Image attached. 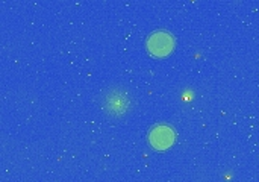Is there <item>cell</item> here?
Returning a JSON list of instances; mask_svg holds the SVG:
<instances>
[{
  "label": "cell",
  "mask_w": 259,
  "mask_h": 182,
  "mask_svg": "<svg viewBox=\"0 0 259 182\" xmlns=\"http://www.w3.org/2000/svg\"><path fill=\"white\" fill-rule=\"evenodd\" d=\"M102 106L103 110L109 114V116H121L124 113H127L129 106H131V100L127 97V94L123 90H111L105 94L103 100H102Z\"/></svg>",
  "instance_id": "obj_1"
},
{
  "label": "cell",
  "mask_w": 259,
  "mask_h": 182,
  "mask_svg": "<svg viewBox=\"0 0 259 182\" xmlns=\"http://www.w3.org/2000/svg\"><path fill=\"white\" fill-rule=\"evenodd\" d=\"M147 47L155 56H167L175 49V40L171 38L168 32L158 30L152 33V37L149 38Z\"/></svg>",
  "instance_id": "obj_2"
},
{
  "label": "cell",
  "mask_w": 259,
  "mask_h": 182,
  "mask_svg": "<svg viewBox=\"0 0 259 182\" xmlns=\"http://www.w3.org/2000/svg\"><path fill=\"white\" fill-rule=\"evenodd\" d=\"M150 144L158 151H165L175 143V132L167 126H156L149 135Z\"/></svg>",
  "instance_id": "obj_3"
}]
</instances>
